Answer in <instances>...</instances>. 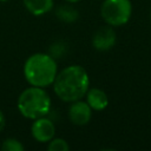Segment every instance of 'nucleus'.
<instances>
[{
  "instance_id": "obj_7",
  "label": "nucleus",
  "mask_w": 151,
  "mask_h": 151,
  "mask_svg": "<svg viewBox=\"0 0 151 151\" xmlns=\"http://www.w3.org/2000/svg\"><path fill=\"white\" fill-rule=\"evenodd\" d=\"M91 116H92V109L86 101H81L80 99L72 101L68 109V118L74 125L78 126L86 125L90 122Z\"/></svg>"
},
{
  "instance_id": "obj_14",
  "label": "nucleus",
  "mask_w": 151,
  "mask_h": 151,
  "mask_svg": "<svg viewBox=\"0 0 151 151\" xmlns=\"http://www.w3.org/2000/svg\"><path fill=\"white\" fill-rule=\"evenodd\" d=\"M67 2H78V1H80V0H66Z\"/></svg>"
},
{
  "instance_id": "obj_11",
  "label": "nucleus",
  "mask_w": 151,
  "mask_h": 151,
  "mask_svg": "<svg viewBox=\"0 0 151 151\" xmlns=\"http://www.w3.org/2000/svg\"><path fill=\"white\" fill-rule=\"evenodd\" d=\"M24 145L15 138H7L1 145V150L4 151H24Z\"/></svg>"
},
{
  "instance_id": "obj_15",
  "label": "nucleus",
  "mask_w": 151,
  "mask_h": 151,
  "mask_svg": "<svg viewBox=\"0 0 151 151\" xmlns=\"http://www.w3.org/2000/svg\"><path fill=\"white\" fill-rule=\"evenodd\" d=\"M0 1H2V2H5V1H8V0H0Z\"/></svg>"
},
{
  "instance_id": "obj_5",
  "label": "nucleus",
  "mask_w": 151,
  "mask_h": 151,
  "mask_svg": "<svg viewBox=\"0 0 151 151\" xmlns=\"http://www.w3.org/2000/svg\"><path fill=\"white\" fill-rule=\"evenodd\" d=\"M116 40H117V34L113 27L107 25V26L99 27L94 32L92 38V45L96 50L104 52V51L111 50L116 45Z\"/></svg>"
},
{
  "instance_id": "obj_2",
  "label": "nucleus",
  "mask_w": 151,
  "mask_h": 151,
  "mask_svg": "<svg viewBox=\"0 0 151 151\" xmlns=\"http://www.w3.org/2000/svg\"><path fill=\"white\" fill-rule=\"evenodd\" d=\"M24 76L29 85L45 88L52 85L57 77V63L48 54L34 53L24 65Z\"/></svg>"
},
{
  "instance_id": "obj_1",
  "label": "nucleus",
  "mask_w": 151,
  "mask_h": 151,
  "mask_svg": "<svg viewBox=\"0 0 151 151\" xmlns=\"http://www.w3.org/2000/svg\"><path fill=\"white\" fill-rule=\"evenodd\" d=\"M90 85L86 70L79 65H71L57 74L53 81L55 94L64 101H76L81 99Z\"/></svg>"
},
{
  "instance_id": "obj_16",
  "label": "nucleus",
  "mask_w": 151,
  "mask_h": 151,
  "mask_svg": "<svg viewBox=\"0 0 151 151\" xmlns=\"http://www.w3.org/2000/svg\"><path fill=\"white\" fill-rule=\"evenodd\" d=\"M150 20H151V12H150Z\"/></svg>"
},
{
  "instance_id": "obj_6",
  "label": "nucleus",
  "mask_w": 151,
  "mask_h": 151,
  "mask_svg": "<svg viewBox=\"0 0 151 151\" xmlns=\"http://www.w3.org/2000/svg\"><path fill=\"white\" fill-rule=\"evenodd\" d=\"M31 132L35 140H38L40 143H47L52 138H54L55 126H54L53 122L51 119L46 118V116H45V117H40L38 119H34L32 127H31Z\"/></svg>"
},
{
  "instance_id": "obj_9",
  "label": "nucleus",
  "mask_w": 151,
  "mask_h": 151,
  "mask_svg": "<svg viewBox=\"0 0 151 151\" xmlns=\"http://www.w3.org/2000/svg\"><path fill=\"white\" fill-rule=\"evenodd\" d=\"M26 9L33 15H42L53 8V0H22Z\"/></svg>"
},
{
  "instance_id": "obj_4",
  "label": "nucleus",
  "mask_w": 151,
  "mask_h": 151,
  "mask_svg": "<svg viewBox=\"0 0 151 151\" xmlns=\"http://www.w3.org/2000/svg\"><path fill=\"white\" fill-rule=\"evenodd\" d=\"M132 14V4L130 0H104L100 7V15L104 21L118 27L125 25Z\"/></svg>"
},
{
  "instance_id": "obj_10",
  "label": "nucleus",
  "mask_w": 151,
  "mask_h": 151,
  "mask_svg": "<svg viewBox=\"0 0 151 151\" xmlns=\"http://www.w3.org/2000/svg\"><path fill=\"white\" fill-rule=\"evenodd\" d=\"M57 15L60 20L66 22H72L78 19V12L71 6H60L57 11Z\"/></svg>"
},
{
  "instance_id": "obj_12",
  "label": "nucleus",
  "mask_w": 151,
  "mask_h": 151,
  "mask_svg": "<svg viewBox=\"0 0 151 151\" xmlns=\"http://www.w3.org/2000/svg\"><path fill=\"white\" fill-rule=\"evenodd\" d=\"M50 151H68L70 146L67 142L63 138H52L47 146Z\"/></svg>"
},
{
  "instance_id": "obj_13",
  "label": "nucleus",
  "mask_w": 151,
  "mask_h": 151,
  "mask_svg": "<svg viewBox=\"0 0 151 151\" xmlns=\"http://www.w3.org/2000/svg\"><path fill=\"white\" fill-rule=\"evenodd\" d=\"M5 124H6V119H5V116H4L2 111L0 110V131L5 127Z\"/></svg>"
},
{
  "instance_id": "obj_3",
  "label": "nucleus",
  "mask_w": 151,
  "mask_h": 151,
  "mask_svg": "<svg viewBox=\"0 0 151 151\" xmlns=\"http://www.w3.org/2000/svg\"><path fill=\"white\" fill-rule=\"evenodd\" d=\"M18 110L28 119L47 116L51 110V98L42 87L32 86L24 90L18 98Z\"/></svg>"
},
{
  "instance_id": "obj_8",
  "label": "nucleus",
  "mask_w": 151,
  "mask_h": 151,
  "mask_svg": "<svg viewBox=\"0 0 151 151\" xmlns=\"http://www.w3.org/2000/svg\"><path fill=\"white\" fill-rule=\"evenodd\" d=\"M86 103L94 111H101L109 105L107 94L100 88H91L86 92Z\"/></svg>"
}]
</instances>
